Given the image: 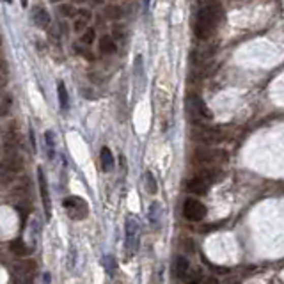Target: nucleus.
Wrapping results in <instances>:
<instances>
[{
    "instance_id": "30",
    "label": "nucleus",
    "mask_w": 284,
    "mask_h": 284,
    "mask_svg": "<svg viewBox=\"0 0 284 284\" xmlns=\"http://www.w3.org/2000/svg\"><path fill=\"white\" fill-rule=\"evenodd\" d=\"M92 4H102V0H92Z\"/></svg>"
},
{
    "instance_id": "4",
    "label": "nucleus",
    "mask_w": 284,
    "mask_h": 284,
    "mask_svg": "<svg viewBox=\"0 0 284 284\" xmlns=\"http://www.w3.org/2000/svg\"><path fill=\"white\" fill-rule=\"evenodd\" d=\"M64 210L68 211V215H70V218H73V220H84L85 217H87L89 213V206L87 203H85L82 197L78 196H71V197H66L62 203Z\"/></svg>"
},
{
    "instance_id": "29",
    "label": "nucleus",
    "mask_w": 284,
    "mask_h": 284,
    "mask_svg": "<svg viewBox=\"0 0 284 284\" xmlns=\"http://www.w3.org/2000/svg\"><path fill=\"white\" fill-rule=\"evenodd\" d=\"M21 6H23V7H27V0H21Z\"/></svg>"
},
{
    "instance_id": "6",
    "label": "nucleus",
    "mask_w": 284,
    "mask_h": 284,
    "mask_svg": "<svg viewBox=\"0 0 284 284\" xmlns=\"http://www.w3.org/2000/svg\"><path fill=\"white\" fill-rule=\"evenodd\" d=\"M38 183H39V194H41L46 220H50V217H52V203H50V192H48V183H46V176L41 167L38 169Z\"/></svg>"
},
{
    "instance_id": "8",
    "label": "nucleus",
    "mask_w": 284,
    "mask_h": 284,
    "mask_svg": "<svg viewBox=\"0 0 284 284\" xmlns=\"http://www.w3.org/2000/svg\"><path fill=\"white\" fill-rule=\"evenodd\" d=\"M127 250L134 254L139 247V224L134 218H128L127 220Z\"/></svg>"
},
{
    "instance_id": "5",
    "label": "nucleus",
    "mask_w": 284,
    "mask_h": 284,
    "mask_svg": "<svg viewBox=\"0 0 284 284\" xmlns=\"http://www.w3.org/2000/svg\"><path fill=\"white\" fill-rule=\"evenodd\" d=\"M208 208L204 206L201 201L194 199V197H188V199L183 203V217L190 222H199L206 217Z\"/></svg>"
},
{
    "instance_id": "26",
    "label": "nucleus",
    "mask_w": 284,
    "mask_h": 284,
    "mask_svg": "<svg viewBox=\"0 0 284 284\" xmlns=\"http://www.w3.org/2000/svg\"><path fill=\"white\" fill-rule=\"evenodd\" d=\"M7 75H9V68H7V62H6V60L0 59V82L6 80Z\"/></svg>"
},
{
    "instance_id": "18",
    "label": "nucleus",
    "mask_w": 284,
    "mask_h": 284,
    "mask_svg": "<svg viewBox=\"0 0 284 284\" xmlns=\"http://www.w3.org/2000/svg\"><path fill=\"white\" fill-rule=\"evenodd\" d=\"M144 179H146V188H147V192L149 194H156V179H154V176L151 174L149 171L146 172V174H144Z\"/></svg>"
},
{
    "instance_id": "24",
    "label": "nucleus",
    "mask_w": 284,
    "mask_h": 284,
    "mask_svg": "<svg viewBox=\"0 0 284 284\" xmlns=\"http://www.w3.org/2000/svg\"><path fill=\"white\" fill-rule=\"evenodd\" d=\"M107 16L109 18H121V9L117 6H110V7H107Z\"/></svg>"
},
{
    "instance_id": "11",
    "label": "nucleus",
    "mask_w": 284,
    "mask_h": 284,
    "mask_svg": "<svg viewBox=\"0 0 284 284\" xmlns=\"http://www.w3.org/2000/svg\"><path fill=\"white\" fill-rule=\"evenodd\" d=\"M100 162H102V169L105 172H110L114 169V154L109 147H102V153H100Z\"/></svg>"
},
{
    "instance_id": "7",
    "label": "nucleus",
    "mask_w": 284,
    "mask_h": 284,
    "mask_svg": "<svg viewBox=\"0 0 284 284\" xmlns=\"http://www.w3.org/2000/svg\"><path fill=\"white\" fill-rule=\"evenodd\" d=\"M220 137H222V134H220V130H217V128L199 127L194 130V139L201 144H215V142L220 141Z\"/></svg>"
},
{
    "instance_id": "16",
    "label": "nucleus",
    "mask_w": 284,
    "mask_h": 284,
    "mask_svg": "<svg viewBox=\"0 0 284 284\" xmlns=\"http://www.w3.org/2000/svg\"><path fill=\"white\" fill-rule=\"evenodd\" d=\"M34 268H36L34 261L25 260V261H21V263H18L16 267H14V270H16L18 274H30V272L34 270Z\"/></svg>"
},
{
    "instance_id": "1",
    "label": "nucleus",
    "mask_w": 284,
    "mask_h": 284,
    "mask_svg": "<svg viewBox=\"0 0 284 284\" xmlns=\"http://www.w3.org/2000/svg\"><path fill=\"white\" fill-rule=\"evenodd\" d=\"M222 16H224V11H222V6L215 0L204 4L199 11H197L196 16V36L199 39H208L211 34L215 32V28L218 27V23L222 21Z\"/></svg>"
},
{
    "instance_id": "17",
    "label": "nucleus",
    "mask_w": 284,
    "mask_h": 284,
    "mask_svg": "<svg viewBox=\"0 0 284 284\" xmlns=\"http://www.w3.org/2000/svg\"><path fill=\"white\" fill-rule=\"evenodd\" d=\"M158 215H160V204L153 203L149 206V222L153 224V228H158Z\"/></svg>"
},
{
    "instance_id": "19",
    "label": "nucleus",
    "mask_w": 284,
    "mask_h": 284,
    "mask_svg": "<svg viewBox=\"0 0 284 284\" xmlns=\"http://www.w3.org/2000/svg\"><path fill=\"white\" fill-rule=\"evenodd\" d=\"M59 13L62 14V16H66V18H73L75 14L78 13V11L75 9L71 4H60V6H59Z\"/></svg>"
},
{
    "instance_id": "15",
    "label": "nucleus",
    "mask_w": 284,
    "mask_h": 284,
    "mask_svg": "<svg viewBox=\"0 0 284 284\" xmlns=\"http://www.w3.org/2000/svg\"><path fill=\"white\" fill-rule=\"evenodd\" d=\"M9 249H11V253H13L14 256H27V254H28L27 245H25L21 240H14V242H11Z\"/></svg>"
},
{
    "instance_id": "2",
    "label": "nucleus",
    "mask_w": 284,
    "mask_h": 284,
    "mask_svg": "<svg viewBox=\"0 0 284 284\" xmlns=\"http://www.w3.org/2000/svg\"><path fill=\"white\" fill-rule=\"evenodd\" d=\"M21 169V158L18 151L14 153H4V158L0 160V185L6 186L14 179L16 172Z\"/></svg>"
},
{
    "instance_id": "21",
    "label": "nucleus",
    "mask_w": 284,
    "mask_h": 284,
    "mask_svg": "<svg viewBox=\"0 0 284 284\" xmlns=\"http://www.w3.org/2000/svg\"><path fill=\"white\" fill-rule=\"evenodd\" d=\"M45 139H46V147H48V156L53 158V147H55V139H53L52 132H46Z\"/></svg>"
},
{
    "instance_id": "12",
    "label": "nucleus",
    "mask_w": 284,
    "mask_h": 284,
    "mask_svg": "<svg viewBox=\"0 0 284 284\" xmlns=\"http://www.w3.org/2000/svg\"><path fill=\"white\" fill-rule=\"evenodd\" d=\"M188 268H190V263L185 256H179L178 260L174 261V274L178 279H185L186 275H188Z\"/></svg>"
},
{
    "instance_id": "27",
    "label": "nucleus",
    "mask_w": 284,
    "mask_h": 284,
    "mask_svg": "<svg viewBox=\"0 0 284 284\" xmlns=\"http://www.w3.org/2000/svg\"><path fill=\"white\" fill-rule=\"evenodd\" d=\"M103 263H105V267L109 268L110 272H112L114 267H116V263H114V258H112V256H107L105 260H103Z\"/></svg>"
},
{
    "instance_id": "28",
    "label": "nucleus",
    "mask_w": 284,
    "mask_h": 284,
    "mask_svg": "<svg viewBox=\"0 0 284 284\" xmlns=\"http://www.w3.org/2000/svg\"><path fill=\"white\" fill-rule=\"evenodd\" d=\"M78 14H80L82 18H85V20H91V11H87V9H80V11H78Z\"/></svg>"
},
{
    "instance_id": "3",
    "label": "nucleus",
    "mask_w": 284,
    "mask_h": 284,
    "mask_svg": "<svg viewBox=\"0 0 284 284\" xmlns=\"http://www.w3.org/2000/svg\"><path fill=\"white\" fill-rule=\"evenodd\" d=\"M186 112H188L192 121H211V117H213L208 105L197 94H188V98H186Z\"/></svg>"
},
{
    "instance_id": "25",
    "label": "nucleus",
    "mask_w": 284,
    "mask_h": 284,
    "mask_svg": "<svg viewBox=\"0 0 284 284\" xmlns=\"http://www.w3.org/2000/svg\"><path fill=\"white\" fill-rule=\"evenodd\" d=\"M11 109V98H6L4 102H0V117H4Z\"/></svg>"
},
{
    "instance_id": "22",
    "label": "nucleus",
    "mask_w": 284,
    "mask_h": 284,
    "mask_svg": "<svg viewBox=\"0 0 284 284\" xmlns=\"http://www.w3.org/2000/svg\"><path fill=\"white\" fill-rule=\"evenodd\" d=\"M87 21L89 20H85V18H77L75 20V23H73V28H75V32H84L85 28H87Z\"/></svg>"
},
{
    "instance_id": "10",
    "label": "nucleus",
    "mask_w": 284,
    "mask_h": 284,
    "mask_svg": "<svg viewBox=\"0 0 284 284\" xmlns=\"http://www.w3.org/2000/svg\"><path fill=\"white\" fill-rule=\"evenodd\" d=\"M32 20H34V23L38 25V27L45 28L50 25V14L46 9H43V7H34V11H32Z\"/></svg>"
},
{
    "instance_id": "9",
    "label": "nucleus",
    "mask_w": 284,
    "mask_h": 284,
    "mask_svg": "<svg viewBox=\"0 0 284 284\" xmlns=\"http://www.w3.org/2000/svg\"><path fill=\"white\" fill-rule=\"evenodd\" d=\"M210 183H211L210 179L204 178V176H197V178L190 179L186 188H188V192L196 194V196H204L210 190Z\"/></svg>"
},
{
    "instance_id": "31",
    "label": "nucleus",
    "mask_w": 284,
    "mask_h": 284,
    "mask_svg": "<svg viewBox=\"0 0 284 284\" xmlns=\"http://www.w3.org/2000/svg\"><path fill=\"white\" fill-rule=\"evenodd\" d=\"M4 2H6V4H11V0H4Z\"/></svg>"
},
{
    "instance_id": "32",
    "label": "nucleus",
    "mask_w": 284,
    "mask_h": 284,
    "mask_svg": "<svg viewBox=\"0 0 284 284\" xmlns=\"http://www.w3.org/2000/svg\"><path fill=\"white\" fill-rule=\"evenodd\" d=\"M0 45H2V38H0Z\"/></svg>"
},
{
    "instance_id": "23",
    "label": "nucleus",
    "mask_w": 284,
    "mask_h": 284,
    "mask_svg": "<svg viewBox=\"0 0 284 284\" xmlns=\"http://www.w3.org/2000/svg\"><path fill=\"white\" fill-rule=\"evenodd\" d=\"M127 38V28L123 27V25H116L114 27V39L116 41H121V39Z\"/></svg>"
},
{
    "instance_id": "14",
    "label": "nucleus",
    "mask_w": 284,
    "mask_h": 284,
    "mask_svg": "<svg viewBox=\"0 0 284 284\" xmlns=\"http://www.w3.org/2000/svg\"><path fill=\"white\" fill-rule=\"evenodd\" d=\"M57 92H59L60 107L66 110L68 107H70V96H68V91H66V85H64V82H59V84H57Z\"/></svg>"
},
{
    "instance_id": "20",
    "label": "nucleus",
    "mask_w": 284,
    "mask_h": 284,
    "mask_svg": "<svg viewBox=\"0 0 284 284\" xmlns=\"http://www.w3.org/2000/svg\"><path fill=\"white\" fill-rule=\"evenodd\" d=\"M94 39H96L94 28H85L84 34H82V43H84L85 46H89V45H92V43H94Z\"/></svg>"
},
{
    "instance_id": "13",
    "label": "nucleus",
    "mask_w": 284,
    "mask_h": 284,
    "mask_svg": "<svg viewBox=\"0 0 284 284\" xmlns=\"http://www.w3.org/2000/svg\"><path fill=\"white\" fill-rule=\"evenodd\" d=\"M117 50V45H116V39L110 38V36H103L102 39H100V52L105 53V55H112V53H116Z\"/></svg>"
},
{
    "instance_id": "33",
    "label": "nucleus",
    "mask_w": 284,
    "mask_h": 284,
    "mask_svg": "<svg viewBox=\"0 0 284 284\" xmlns=\"http://www.w3.org/2000/svg\"><path fill=\"white\" fill-rule=\"evenodd\" d=\"M78 2H82V0H78Z\"/></svg>"
}]
</instances>
